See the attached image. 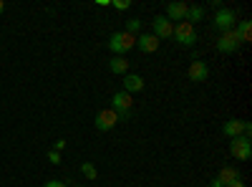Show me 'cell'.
<instances>
[{"label": "cell", "instance_id": "6da1fadb", "mask_svg": "<svg viewBox=\"0 0 252 187\" xmlns=\"http://www.w3.org/2000/svg\"><path fill=\"white\" fill-rule=\"evenodd\" d=\"M131 48H136V36L126 33V31L111 33V38H109V51H111L114 56H124V53H129Z\"/></svg>", "mask_w": 252, "mask_h": 187}, {"label": "cell", "instance_id": "7a4b0ae2", "mask_svg": "<svg viewBox=\"0 0 252 187\" xmlns=\"http://www.w3.org/2000/svg\"><path fill=\"white\" fill-rule=\"evenodd\" d=\"M111 109L119 114V121H126L131 116V109H134V99L131 94H126V91H116L111 96Z\"/></svg>", "mask_w": 252, "mask_h": 187}, {"label": "cell", "instance_id": "3957f363", "mask_svg": "<svg viewBox=\"0 0 252 187\" xmlns=\"http://www.w3.org/2000/svg\"><path fill=\"white\" fill-rule=\"evenodd\" d=\"M212 26H215V31H220V33L235 31V26H237V10H232V8H220V10L215 13Z\"/></svg>", "mask_w": 252, "mask_h": 187}, {"label": "cell", "instance_id": "277c9868", "mask_svg": "<svg viewBox=\"0 0 252 187\" xmlns=\"http://www.w3.org/2000/svg\"><path fill=\"white\" fill-rule=\"evenodd\" d=\"M229 154H232L237 162H247L252 157V142L250 137H235L229 142Z\"/></svg>", "mask_w": 252, "mask_h": 187}, {"label": "cell", "instance_id": "5b68a950", "mask_svg": "<svg viewBox=\"0 0 252 187\" xmlns=\"http://www.w3.org/2000/svg\"><path fill=\"white\" fill-rule=\"evenodd\" d=\"M172 38H177L182 46H194L197 43V28L192 23H187V20H182V23L174 26V36Z\"/></svg>", "mask_w": 252, "mask_h": 187}, {"label": "cell", "instance_id": "8992f818", "mask_svg": "<svg viewBox=\"0 0 252 187\" xmlns=\"http://www.w3.org/2000/svg\"><path fill=\"white\" fill-rule=\"evenodd\" d=\"M240 46H242V43H240V38H237L235 31H224V33L217 38V51H220V53H235Z\"/></svg>", "mask_w": 252, "mask_h": 187}, {"label": "cell", "instance_id": "52a82bcc", "mask_svg": "<svg viewBox=\"0 0 252 187\" xmlns=\"http://www.w3.org/2000/svg\"><path fill=\"white\" fill-rule=\"evenodd\" d=\"M116 124H119V114L114 109H103L96 114V129L98 132H111Z\"/></svg>", "mask_w": 252, "mask_h": 187}, {"label": "cell", "instance_id": "ba28073f", "mask_svg": "<svg viewBox=\"0 0 252 187\" xmlns=\"http://www.w3.org/2000/svg\"><path fill=\"white\" fill-rule=\"evenodd\" d=\"M152 31H154V36L161 40V38H172L174 36V23H169L164 15H157L154 20H152Z\"/></svg>", "mask_w": 252, "mask_h": 187}, {"label": "cell", "instance_id": "9c48e42d", "mask_svg": "<svg viewBox=\"0 0 252 187\" xmlns=\"http://www.w3.org/2000/svg\"><path fill=\"white\" fill-rule=\"evenodd\" d=\"M136 48L141 53H154L159 48V38L154 33H139L136 36Z\"/></svg>", "mask_w": 252, "mask_h": 187}, {"label": "cell", "instance_id": "30bf717a", "mask_svg": "<svg viewBox=\"0 0 252 187\" xmlns=\"http://www.w3.org/2000/svg\"><path fill=\"white\" fill-rule=\"evenodd\" d=\"M187 10H189V5L187 3H169L166 5V13H164V18L169 20V23H174V20H187Z\"/></svg>", "mask_w": 252, "mask_h": 187}, {"label": "cell", "instance_id": "8fae6325", "mask_svg": "<svg viewBox=\"0 0 252 187\" xmlns=\"http://www.w3.org/2000/svg\"><path fill=\"white\" fill-rule=\"evenodd\" d=\"M187 76H189V81H204L209 76V69H207L204 61L194 58L192 64H189V69H187Z\"/></svg>", "mask_w": 252, "mask_h": 187}, {"label": "cell", "instance_id": "7c38bea8", "mask_svg": "<svg viewBox=\"0 0 252 187\" xmlns=\"http://www.w3.org/2000/svg\"><path fill=\"white\" fill-rule=\"evenodd\" d=\"M222 132H224V137H229V139L242 137V134H245V119H227L224 127H222Z\"/></svg>", "mask_w": 252, "mask_h": 187}, {"label": "cell", "instance_id": "4fadbf2b", "mask_svg": "<svg viewBox=\"0 0 252 187\" xmlns=\"http://www.w3.org/2000/svg\"><path fill=\"white\" fill-rule=\"evenodd\" d=\"M144 89V78L139 74H126L124 78V91L126 94H134V91H141Z\"/></svg>", "mask_w": 252, "mask_h": 187}, {"label": "cell", "instance_id": "5bb4252c", "mask_svg": "<svg viewBox=\"0 0 252 187\" xmlns=\"http://www.w3.org/2000/svg\"><path fill=\"white\" fill-rule=\"evenodd\" d=\"M109 69H111V74H126L129 71V61H126L124 56H114L109 61Z\"/></svg>", "mask_w": 252, "mask_h": 187}, {"label": "cell", "instance_id": "9a60e30c", "mask_svg": "<svg viewBox=\"0 0 252 187\" xmlns=\"http://www.w3.org/2000/svg\"><path fill=\"white\" fill-rule=\"evenodd\" d=\"M237 38H240V43H247V40L252 38V26H250V20H240L237 28H235Z\"/></svg>", "mask_w": 252, "mask_h": 187}, {"label": "cell", "instance_id": "2e32d148", "mask_svg": "<svg viewBox=\"0 0 252 187\" xmlns=\"http://www.w3.org/2000/svg\"><path fill=\"white\" fill-rule=\"evenodd\" d=\"M217 180H220L222 185H229V182L240 180V172H237V167H222L220 175H217Z\"/></svg>", "mask_w": 252, "mask_h": 187}, {"label": "cell", "instance_id": "e0dca14e", "mask_svg": "<svg viewBox=\"0 0 252 187\" xmlns=\"http://www.w3.org/2000/svg\"><path fill=\"white\" fill-rule=\"evenodd\" d=\"M202 18H204V8H202V5H189V10H187V23L194 26V20L199 23Z\"/></svg>", "mask_w": 252, "mask_h": 187}, {"label": "cell", "instance_id": "ac0fdd59", "mask_svg": "<svg viewBox=\"0 0 252 187\" xmlns=\"http://www.w3.org/2000/svg\"><path fill=\"white\" fill-rule=\"evenodd\" d=\"M81 172H83V177H86V180H96L98 177V172H96V167H94L91 162H83L81 164Z\"/></svg>", "mask_w": 252, "mask_h": 187}, {"label": "cell", "instance_id": "d6986e66", "mask_svg": "<svg viewBox=\"0 0 252 187\" xmlns=\"http://www.w3.org/2000/svg\"><path fill=\"white\" fill-rule=\"evenodd\" d=\"M141 31V20L139 18H131V20H126V33H131V36H139Z\"/></svg>", "mask_w": 252, "mask_h": 187}, {"label": "cell", "instance_id": "ffe728a7", "mask_svg": "<svg viewBox=\"0 0 252 187\" xmlns=\"http://www.w3.org/2000/svg\"><path fill=\"white\" fill-rule=\"evenodd\" d=\"M111 5H114L116 10H129V5H131V3H129V0H114Z\"/></svg>", "mask_w": 252, "mask_h": 187}, {"label": "cell", "instance_id": "44dd1931", "mask_svg": "<svg viewBox=\"0 0 252 187\" xmlns=\"http://www.w3.org/2000/svg\"><path fill=\"white\" fill-rule=\"evenodd\" d=\"M48 159H51L53 164H58V162H61V154H58L56 150H51V152H48Z\"/></svg>", "mask_w": 252, "mask_h": 187}, {"label": "cell", "instance_id": "7402d4cb", "mask_svg": "<svg viewBox=\"0 0 252 187\" xmlns=\"http://www.w3.org/2000/svg\"><path fill=\"white\" fill-rule=\"evenodd\" d=\"M43 187H68V185H66V182H56V180H53V182H46Z\"/></svg>", "mask_w": 252, "mask_h": 187}, {"label": "cell", "instance_id": "603a6c76", "mask_svg": "<svg viewBox=\"0 0 252 187\" xmlns=\"http://www.w3.org/2000/svg\"><path fill=\"white\" fill-rule=\"evenodd\" d=\"M224 187H245V182H242V177H240V180H235V182H229V185H224Z\"/></svg>", "mask_w": 252, "mask_h": 187}, {"label": "cell", "instance_id": "cb8c5ba5", "mask_svg": "<svg viewBox=\"0 0 252 187\" xmlns=\"http://www.w3.org/2000/svg\"><path fill=\"white\" fill-rule=\"evenodd\" d=\"M63 147H66V142H63V139H58V142H56V152H61Z\"/></svg>", "mask_w": 252, "mask_h": 187}, {"label": "cell", "instance_id": "d4e9b609", "mask_svg": "<svg viewBox=\"0 0 252 187\" xmlns=\"http://www.w3.org/2000/svg\"><path fill=\"white\" fill-rule=\"evenodd\" d=\"M209 187H224V185H222V182H220V180H217V177H215V180H212V182H209Z\"/></svg>", "mask_w": 252, "mask_h": 187}, {"label": "cell", "instance_id": "484cf974", "mask_svg": "<svg viewBox=\"0 0 252 187\" xmlns=\"http://www.w3.org/2000/svg\"><path fill=\"white\" fill-rule=\"evenodd\" d=\"M5 10V3H3V0H0V13H3Z\"/></svg>", "mask_w": 252, "mask_h": 187}, {"label": "cell", "instance_id": "4316f807", "mask_svg": "<svg viewBox=\"0 0 252 187\" xmlns=\"http://www.w3.org/2000/svg\"><path fill=\"white\" fill-rule=\"evenodd\" d=\"M76 187H81V185H76Z\"/></svg>", "mask_w": 252, "mask_h": 187}]
</instances>
